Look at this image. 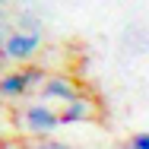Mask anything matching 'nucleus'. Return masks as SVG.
I'll return each instance as SVG.
<instances>
[{
    "mask_svg": "<svg viewBox=\"0 0 149 149\" xmlns=\"http://www.w3.org/2000/svg\"><path fill=\"white\" fill-rule=\"evenodd\" d=\"M19 32H41V22L35 19V16H29V13H19Z\"/></svg>",
    "mask_w": 149,
    "mask_h": 149,
    "instance_id": "nucleus-7",
    "label": "nucleus"
},
{
    "mask_svg": "<svg viewBox=\"0 0 149 149\" xmlns=\"http://www.w3.org/2000/svg\"><path fill=\"white\" fill-rule=\"evenodd\" d=\"M6 60H16V63H29L38 51H41V32H19L13 29L6 35V41L0 45Z\"/></svg>",
    "mask_w": 149,
    "mask_h": 149,
    "instance_id": "nucleus-1",
    "label": "nucleus"
},
{
    "mask_svg": "<svg viewBox=\"0 0 149 149\" xmlns=\"http://www.w3.org/2000/svg\"><path fill=\"white\" fill-rule=\"evenodd\" d=\"M57 118H60V124H83V120L92 118V102L83 95L70 105H63V111H57Z\"/></svg>",
    "mask_w": 149,
    "mask_h": 149,
    "instance_id": "nucleus-5",
    "label": "nucleus"
},
{
    "mask_svg": "<svg viewBox=\"0 0 149 149\" xmlns=\"http://www.w3.org/2000/svg\"><path fill=\"white\" fill-rule=\"evenodd\" d=\"M22 127L32 130V133H51V130H57L60 127V118L54 108H48L45 102H35V105H26L22 108Z\"/></svg>",
    "mask_w": 149,
    "mask_h": 149,
    "instance_id": "nucleus-2",
    "label": "nucleus"
},
{
    "mask_svg": "<svg viewBox=\"0 0 149 149\" xmlns=\"http://www.w3.org/2000/svg\"><path fill=\"white\" fill-rule=\"evenodd\" d=\"M35 149H70L67 143H60V140H41Z\"/></svg>",
    "mask_w": 149,
    "mask_h": 149,
    "instance_id": "nucleus-9",
    "label": "nucleus"
},
{
    "mask_svg": "<svg viewBox=\"0 0 149 149\" xmlns=\"http://www.w3.org/2000/svg\"><path fill=\"white\" fill-rule=\"evenodd\" d=\"M6 63H10V60H6V54H3V48H0V76L6 73Z\"/></svg>",
    "mask_w": 149,
    "mask_h": 149,
    "instance_id": "nucleus-11",
    "label": "nucleus"
},
{
    "mask_svg": "<svg viewBox=\"0 0 149 149\" xmlns=\"http://www.w3.org/2000/svg\"><path fill=\"white\" fill-rule=\"evenodd\" d=\"M22 76H26L29 89L32 86H45V79H48V73H45L41 67H35V63H26V67H22Z\"/></svg>",
    "mask_w": 149,
    "mask_h": 149,
    "instance_id": "nucleus-6",
    "label": "nucleus"
},
{
    "mask_svg": "<svg viewBox=\"0 0 149 149\" xmlns=\"http://www.w3.org/2000/svg\"><path fill=\"white\" fill-rule=\"evenodd\" d=\"M3 149H10V146H3Z\"/></svg>",
    "mask_w": 149,
    "mask_h": 149,
    "instance_id": "nucleus-13",
    "label": "nucleus"
},
{
    "mask_svg": "<svg viewBox=\"0 0 149 149\" xmlns=\"http://www.w3.org/2000/svg\"><path fill=\"white\" fill-rule=\"evenodd\" d=\"M3 3H6V0H0V6H3Z\"/></svg>",
    "mask_w": 149,
    "mask_h": 149,
    "instance_id": "nucleus-12",
    "label": "nucleus"
},
{
    "mask_svg": "<svg viewBox=\"0 0 149 149\" xmlns=\"http://www.w3.org/2000/svg\"><path fill=\"white\" fill-rule=\"evenodd\" d=\"M6 35H10V29H6V26H3V10H0V45H3V41H6Z\"/></svg>",
    "mask_w": 149,
    "mask_h": 149,
    "instance_id": "nucleus-10",
    "label": "nucleus"
},
{
    "mask_svg": "<svg viewBox=\"0 0 149 149\" xmlns=\"http://www.w3.org/2000/svg\"><path fill=\"white\" fill-rule=\"evenodd\" d=\"M29 92L32 89L26 83V76H22V70H10V73L0 76V98H22Z\"/></svg>",
    "mask_w": 149,
    "mask_h": 149,
    "instance_id": "nucleus-4",
    "label": "nucleus"
},
{
    "mask_svg": "<svg viewBox=\"0 0 149 149\" xmlns=\"http://www.w3.org/2000/svg\"><path fill=\"white\" fill-rule=\"evenodd\" d=\"M124 149H149V133H136V136H130Z\"/></svg>",
    "mask_w": 149,
    "mask_h": 149,
    "instance_id": "nucleus-8",
    "label": "nucleus"
},
{
    "mask_svg": "<svg viewBox=\"0 0 149 149\" xmlns=\"http://www.w3.org/2000/svg\"><path fill=\"white\" fill-rule=\"evenodd\" d=\"M41 98H45V102H63V105H70V102L83 98V92H79V86H76L73 79H67V76H48L45 86H41Z\"/></svg>",
    "mask_w": 149,
    "mask_h": 149,
    "instance_id": "nucleus-3",
    "label": "nucleus"
}]
</instances>
